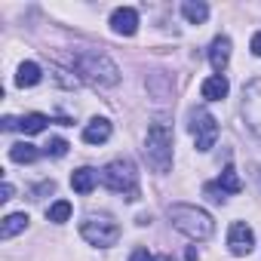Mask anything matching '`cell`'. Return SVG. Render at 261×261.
<instances>
[{"label":"cell","instance_id":"cell-1","mask_svg":"<svg viewBox=\"0 0 261 261\" xmlns=\"http://www.w3.org/2000/svg\"><path fill=\"white\" fill-rule=\"evenodd\" d=\"M71 65L92 86H114L120 80V68L105 53H95V49H77L74 59H71Z\"/></svg>","mask_w":261,"mask_h":261},{"label":"cell","instance_id":"cell-2","mask_svg":"<svg viewBox=\"0 0 261 261\" xmlns=\"http://www.w3.org/2000/svg\"><path fill=\"white\" fill-rule=\"evenodd\" d=\"M145 157L154 172H169L172 166V126L157 120L148 126V139H145Z\"/></svg>","mask_w":261,"mask_h":261},{"label":"cell","instance_id":"cell-3","mask_svg":"<svg viewBox=\"0 0 261 261\" xmlns=\"http://www.w3.org/2000/svg\"><path fill=\"white\" fill-rule=\"evenodd\" d=\"M169 221L175 224V230H181L191 240H209L212 230H215L212 215L203 212V209H197V206H188V203L169 206Z\"/></svg>","mask_w":261,"mask_h":261},{"label":"cell","instance_id":"cell-4","mask_svg":"<svg viewBox=\"0 0 261 261\" xmlns=\"http://www.w3.org/2000/svg\"><path fill=\"white\" fill-rule=\"evenodd\" d=\"M101 181H105V188L108 191H114V194H120L123 200H139V172H136V166H133V160H114V163H108L105 169H101Z\"/></svg>","mask_w":261,"mask_h":261},{"label":"cell","instance_id":"cell-5","mask_svg":"<svg viewBox=\"0 0 261 261\" xmlns=\"http://www.w3.org/2000/svg\"><path fill=\"white\" fill-rule=\"evenodd\" d=\"M80 237L89 246H114L120 240V227L108 215H86L83 224H80Z\"/></svg>","mask_w":261,"mask_h":261},{"label":"cell","instance_id":"cell-6","mask_svg":"<svg viewBox=\"0 0 261 261\" xmlns=\"http://www.w3.org/2000/svg\"><path fill=\"white\" fill-rule=\"evenodd\" d=\"M191 133H194L197 151H212L221 129H218V120H215L209 111H194V114H191Z\"/></svg>","mask_w":261,"mask_h":261},{"label":"cell","instance_id":"cell-7","mask_svg":"<svg viewBox=\"0 0 261 261\" xmlns=\"http://www.w3.org/2000/svg\"><path fill=\"white\" fill-rule=\"evenodd\" d=\"M243 117L255 136H261V80H252L243 89Z\"/></svg>","mask_w":261,"mask_h":261},{"label":"cell","instance_id":"cell-8","mask_svg":"<svg viewBox=\"0 0 261 261\" xmlns=\"http://www.w3.org/2000/svg\"><path fill=\"white\" fill-rule=\"evenodd\" d=\"M227 246H230L233 255H249L252 246H255V233H252V227L243 224V221H233L230 230H227Z\"/></svg>","mask_w":261,"mask_h":261},{"label":"cell","instance_id":"cell-9","mask_svg":"<svg viewBox=\"0 0 261 261\" xmlns=\"http://www.w3.org/2000/svg\"><path fill=\"white\" fill-rule=\"evenodd\" d=\"M111 28H114L117 34H123V37H133V34L139 31V13H136L133 7L114 10V13H111Z\"/></svg>","mask_w":261,"mask_h":261},{"label":"cell","instance_id":"cell-10","mask_svg":"<svg viewBox=\"0 0 261 261\" xmlns=\"http://www.w3.org/2000/svg\"><path fill=\"white\" fill-rule=\"evenodd\" d=\"M209 62L215 68V74H224L227 62H230V40L227 37H215L212 46H209Z\"/></svg>","mask_w":261,"mask_h":261},{"label":"cell","instance_id":"cell-11","mask_svg":"<svg viewBox=\"0 0 261 261\" xmlns=\"http://www.w3.org/2000/svg\"><path fill=\"white\" fill-rule=\"evenodd\" d=\"M200 92H203L206 101H221V98L230 92V83L224 80V74H215V77H206V80H203Z\"/></svg>","mask_w":261,"mask_h":261},{"label":"cell","instance_id":"cell-12","mask_svg":"<svg viewBox=\"0 0 261 261\" xmlns=\"http://www.w3.org/2000/svg\"><path fill=\"white\" fill-rule=\"evenodd\" d=\"M108 139H111V123H108L105 117L89 120V126L83 129V142H86V145H101V142H108Z\"/></svg>","mask_w":261,"mask_h":261},{"label":"cell","instance_id":"cell-13","mask_svg":"<svg viewBox=\"0 0 261 261\" xmlns=\"http://www.w3.org/2000/svg\"><path fill=\"white\" fill-rule=\"evenodd\" d=\"M40 65H34V62H22L19 65V74H16V83L25 89V86H37L40 83Z\"/></svg>","mask_w":261,"mask_h":261},{"label":"cell","instance_id":"cell-14","mask_svg":"<svg viewBox=\"0 0 261 261\" xmlns=\"http://www.w3.org/2000/svg\"><path fill=\"white\" fill-rule=\"evenodd\" d=\"M28 227V215L25 212H16V215H7L4 218V227H0V237L4 240H10V237H16V233H22Z\"/></svg>","mask_w":261,"mask_h":261},{"label":"cell","instance_id":"cell-15","mask_svg":"<svg viewBox=\"0 0 261 261\" xmlns=\"http://www.w3.org/2000/svg\"><path fill=\"white\" fill-rule=\"evenodd\" d=\"M95 181H98V175H95L92 169H77V172L71 175V188H74L77 194H89V191L95 188Z\"/></svg>","mask_w":261,"mask_h":261},{"label":"cell","instance_id":"cell-16","mask_svg":"<svg viewBox=\"0 0 261 261\" xmlns=\"http://www.w3.org/2000/svg\"><path fill=\"white\" fill-rule=\"evenodd\" d=\"M46 123H49L46 114H28V117L19 120V129H22L25 136H37V133H43V129H46Z\"/></svg>","mask_w":261,"mask_h":261},{"label":"cell","instance_id":"cell-17","mask_svg":"<svg viewBox=\"0 0 261 261\" xmlns=\"http://www.w3.org/2000/svg\"><path fill=\"white\" fill-rule=\"evenodd\" d=\"M181 13H185V19L191 22V25H203L206 19H209V7L206 4H181Z\"/></svg>","mask_w":261,"mask_h":261},{"label":"cell","instance_id":"cell-18","mask_svg":"<svg viewBox=\"0 0 261 261\" xmlns=\"http://www.w3.org/2000/svg\"><path fill=\"white\" fill-rule=\"evenodd\" d=\"M37 154H40V151H37L34 145H28V142H19V145L10 148V160H16V163H34Z\"/></svg>","mask_w":261,"mask_h":261},{"label":"cell","instance_id":"cell-19","mask_svg":"<svg viewBox=\"0 0 261 261\" xmlns=\"http://www.w3.org/2000/svg\"><path fill=\"white\" fill-rule=\"evenodd\" d=\"M218 188H221L224 194H240V191H243V181H240V175H237L233 166H224V172H221V178H218Z\"/></svg>","mask_w":261,"mask_h":261},{"label":"cell","instance_id":"cell-20","mask_svg":"<svg viewBox=\"0 0 261 261\" xmlns=\"http://www.w3.org/2000/svg\"><path fill=\"white\" fill-rule=\"evenodd\" d=\"M46 218H49V221H56V224L68 221V218H71V203H68V200H59V203H53V206L46 209Z\"/></svg>","mask_w":261,"mask_h":261},{"label":"cell","instance_id":"cell-21","mask_svg":"<svg viewBox=\"0 0 261 261\" xmlns=\"http://www.w3.org/2000/svg\"><path fill=\"white\" fill-rule=\"evenodd\" d=\"M68 148H71V145H68L65 139H53V142L46 145V154H53V157H65V154H68Z\"/></svg>","mask_w":261,"mask_h":261},{"label":"cell","instance_id":"cell-22","mask_svg":"<svg viewBox=\"0 0 261 261\" xmlns=\"http://www.w3.org/2000/svg\"><path fill=\"white\" fill-rule=\"evenodd\" d=\"M53 191H56V181H43L40 188H34V200H40L43 194H53Z\"/></svg>","mask_w":261,"mask_h":261},{"label":"cell","instance_id":"cell-23","mask_svg":"<svg viewBox=\"0 0 261 261\" xmlns=\"http://www.w3.org/2000/svg\"><path fill=\"white\" fill-rule=\"evenodd\" d=\"M129 261H157V258H154V255H151L148 249H136V252H133V258H129Z\"/></svg>","mask_w":261,"mask_h":261},{"label":"cell","instance_id":"cell-24","mask_svg":"<svg viewBox=\"0 0 261 261\" xmlns=\"http://www.w3.org/2000/svg\"><path fill=\"white\" fill-rule=\"evenodd\" d=\"M249 49H252V56H261V31L252 37V43H249Z\"/></svg>","mask_w":261,"mask_h":261},{"label":"cell","instance_id":"cell-25","mask_svg":"<svg viewBox=\"0 0 261 261\" xmlns=\"http://www.w3.org/2000/svg\"><path fill=\"white\" fill-rule=\"evenodd\" d=\"M0 200H13V185L10 181H4V197H0Z\"/></svg>","mask_w":261,"mask_h":261},{"label":"cell","instance_id":"cell-26","mask_svg":"<svg viewBox=\"0 0 261 261\" xmlns=\"http://www.w3.org/2000/svg\"><path fill=\"white\" fill-rule=\"evenodd\" d=\"M16 126H19V123H16L13 117H4V129H16Z\"/></svg>","mask_w":261,"mask_h":261},{"label":"cell","instance_id":"cell-27","mask_svg":"<svg viewBox=\"0 0 261 261\" xmlns=\"http://www.w3.org/2000/svg\"><path fill=\"white\" fill-rule=\"evenodd\" d=\"M185 258H188V261H197V249H194V246H191V249H188V252H185Z\"/></svg>","mask_w":261,"mask_h":261}]
</instances>
